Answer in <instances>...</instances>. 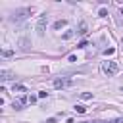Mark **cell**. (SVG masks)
Masks as SVG:
<instances>
[{"label":"cell","instance_id":"cell-1","mask_svg":"<svg viewBox=\"0 0 123 123\" xmlns=\"http://www.w3.org/2000/svg\"><path fill=\"white\" fill-rule=\"evenodd\" d=\"M31 13H33V8H19V10H15V12L12 13V21L19 23V21L27 19V17H29Z\"/></svg>","mask_w":123,"mask_h":123},{"label":"cell","instance_id":"cell-2","mask_svg":"<svg viewBox=\"0 0 123 123\" xmlns=\"http://www.w3.org/2000/svg\"><path fill=\"white\" fill-rule=\"evenodd\" d=\"M117 71H119V65H117V62H106V63H104V73H106L108 77L115 75Z\"/></svg>","mask_w":123,"mask_h":123},{"label":"cell","instance_id":"cell-3","mask_svg":"<svg viewBox=\"0 0 123 123\" xmlns=\"http://www.w3.org/2000/svg\"><path fill=\"white\" fill-rule=\"evenodd\" d=\"M46 23H48V15H46V13H42V15L38 17V21H37V33H38V37H42V35H44Z\"/></svg>","mask_w":123,"mask_h":123},{"label":"cell","instance_id":"cell-4","mask_svg":"<svg viewBox=\"0 0 123 123\" xmlns=\"http://www.w3.org/2000/svg\"><path fill=\"white\" fill-rule=\"evenodd\" d=\"M71 85H73V81L67 79V77H58V79H54V88H67V86H71Z\"/></svg>","mask_w":123,"mask_h":123},{"label":"cell","instance_id":"cell-5","mask_svg":"<svg viewBox=\"0 0 123 123\" xmlns=\"http://www.w3.org/2000/svg\"><path fill=\"white\" fill-rule=\"evenodd\" d=\"M17 46H19V50H21V52H29V50H31V38L21 37V38L17 40Z\"/></svg>","mask_w":123,"mask_h":123},{"label":"cell","instance_id":"cell-6","mask_svg":"<svg viewBox=\"0 0 123 123\" xmlns=\"http://www.w3.org/2000/svg\"><path fill=\"white\" fill-rule=\"evenodd\" d=\"M65 23H67L65 19H58V21L52 25V29H62V27H65Z\"/></svg>","mask_w":123,"mask_h":123},{"label":"cell","instance_id":"cell-7","mask_svg":"<svg viewBox=\"0 0 123 123\" xmlns=\"http://www.w3.org/2000/svg\"><path fill=\"white\" fill-rule=\"evenodd\" d=\"M77 33H79V35H85V33H86V23H85V21H81V23H79Z\"/></svg>","mask_w":123,"mask_h":123},{"label":"cell","instance_id":"cell-8","mask_svg":"<svg viewBox=\"0 0 123 123\" xmlns=\"http://www.w3.org/2000/svg\"><path fill=\"white\" fill-rule=\"evenodd\" d=\"M12 77H13V75H12L10 71H0V79H2V81H8V79H12Z\"/></svg>","mask_w":123,"mask_h":123},{"label":"cell","instance_id":"cell-9","mask_svg":"<svg viewBox=\"0 0 123 123\" xmlns=\"http://www.w3.org/2000/svg\"><path fill=\"white\" fill-rule=\"evenodd\" d=\"M73 35H75V31H65V33L62 35V38H63V40H69V38H71Z\"/></svg>","mask_w":123,"mask_h":123},{"label":"cell","instance_id":"cell-10","mask_svg":"<svg viewBox=\"0 0 123 123\" xmlns=\"http://www.w3.org/2000/svg\"><path fill=\"white\" fill-rule=\"evenodd\" d=\"M13 92H25V86L23 85H13Z\"/></svg>","mask_w":123,"mask_h":123},{"label":"cell","instance_id":"cell-11","mask_svg":"<svg viewBox=\"0 0 123 123\" xmlns=\"http://www.w3.org/2000/svg\"><path fill=\"white\" fill-rule=\"evenodd\" d=\"M81 98L83 100H92V92H81Z\"/></svg>","mask_w":123,"mask_h":123},{"label":"cell","instance_id":"cell-12","mask_svg":"<svg viewBox=\"0 0 123 123\" xmlns=\"http://www.w3.org/2000/svg\"><path fill=\"white\" fill-rule=\"evenodd\" d=\"M75 111H79V113H85V111H86V108H85L83 104H77V106H75Z\"/></svg>","mask_w":123,"mask_h":123},{"label":"cell","instance_id":"cell-13","mask_svg":"<svg viewBox=\"0 0 123 123\" xmlns=\"http://www.w3.org/2000/svg\"><path fill=\"white\" fill-rule=\"evenodd\" d=\"M98 15H100V17H104V15H108V10H106V8H102V10L98 12Z\"/></svg>","mask_w":123,"mask_h":123},{"label":"cell","instance_id":"cell-14","mask_svg":"<svg viewBox=\"0 0 123 123\" xmlns=\"http://www.w3.org/2000/svg\"><path fill=\"white\" fill-rule=\"evenodd\" d=\"M85 46H88V42H86V40H81V42H79V48H85Z\"/></svg>","mask_w":123,"mask_h":123},{"label":"cell","instance_id":"cell-15","mask_svg":"<svg viewBox=\"0 0 123 123\" xmlns=\"http://www.w3.org/2000/svg\"><path fill=\"white\" fill-rule=\"evenodd\" d=\"M104 54H106V56H111V54H113V48H108V50H104Z\"/></svg>","mask_w":123,"mask_h":123},{"label":"cell","instance_id":"cell-16","mask_svg":"<svg viewBox=\"0 0 123 123\" xmlns=\"http://www.w3.org/2000/svg\"><path fill=\"white\" fill-rule=\"evenodd\" d=\"M2 56H6V58L12 56V50H2Z\"/></svg>","mask_w":123,"mask_h":123},{"label":"cell","instance_id":"cell-17","mask_svg":"<svg viewBox=\"0 0 123 123\" xmlns=\"http://www.w3.org/2000/svg\"><path fill=\"white\" fill-rule=\"evenodd\" d=\"M37 98H38V96H29V104H35V102H37Z\"/></svg>","mask_w":123,"mask_h":123},{"label":"cell","instance_id":"cell-18","mask_svg":"<svg viewBox=\"0 0 123 123\" xmlns=\"http://www.w3.org/2000/svg\"><path fill=\"white\" fill-rule=\"evenodd\" d=\"M12 106H13V108H15V110H21V102H13V104H12Z\"/></svg>","mask_w":123,"mask_h":123},{"label":"cell","instance_id":"cell-19","mask_svg":"<svg viewBox=\"0 0 123 123\" xmlns=\"http://www.w3.org/2000/svg\"><path fill=\"white\" fill-rule=\"evenodd\" d=\"M46 96H48V92H44V90H42V92H38V98H46Z\"/></svg>","mask_w":123,"mask_h":123},{"label":"cell","instance_id":"cell-20","mask_svg":"<svg viewBox=\"0 0 123 123\" xmlns=\"http://www.w3.org/2000/svg\"><path fill=\"white\" fill-rule=\"evenodd\" d=\"M46 123H56V119H54V117H50V119H46Z\"/></svg>","mask_w":123,"mask_h":123},{"label":"cell","instance_id":"cell-21","mask_svg":"<svg viewBox=\"0 0 123 123\" xmlns=\"http://www.w3.org/2000/svg\"><path fill=\"white\" fill-rule=\"evenodd\" d=\"M83 123H100V121H83Z\"/></svg>","mask_w":123,"mask_h":123},{"label":"cell","instance_id":"cell-22","mask_svg":"<svg viewBox=\"0 0 123 123\" xmlns=\"http://www.w3.org/2000/svg\"><path fill=\"white\" fill-rule=\"evenodd\" d=\"M121 92H123V88H121Z\"/></svg>","mask_w":123,"mask_h":123}]
</instances>
